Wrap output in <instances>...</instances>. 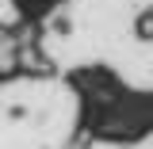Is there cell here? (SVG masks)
<instances>
[{
  "instance_id": "6da1fadb",
  "label": "cell",
  "mask_w": 153,
  "mask_h": 149,
  "mask_svg": "<svg viewBox=\"0 0 153 149\" xmlns=\"http://www.w3.org/2000/svg\"><path fill=\"white\" fill-rule=\"evenodd\" d=\"M138 31L142 35H153V12H146V16L138 19Z\"/></svg>"
}]
</instances>
